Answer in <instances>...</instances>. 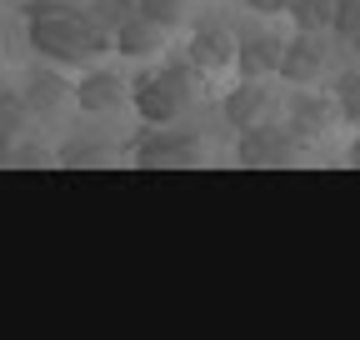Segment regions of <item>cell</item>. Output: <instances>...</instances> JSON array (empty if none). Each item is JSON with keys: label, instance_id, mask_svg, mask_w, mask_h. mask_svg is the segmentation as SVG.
I'll list each match as a JSON object with an SVG mask.
<instances>
[{"label": "cell", "instance_id": "obj_1", "mask_svg": "<svg viewBox=\"0 0 360 340\" xmlns=\"http://www.w3.org/2000/svg\"><path fill=\"white\" fill-rule=\"evenodd\" d=\"M25 40L51 65H90L105 51H115V30L96 11L75 6V0H30L25 6Z\"/></svg>", "mask_w": 360, "mask_h": 340}, {"label": "cell", "instance_id": "obj_2", "mask_svg": "<svg viewBox=\"0 0 360 340\" xmlns=\"http://www.w3.org/2000/svg\"><path fill=\"white\" fill-rule=\"evenodd\" d=\"M200 96H205V70L191 60V51H180L165 65H150L130 80V105L146 125H175Z\"/></svg>", "mask_w": 360, "mask_h": 340}, {"label": "cell", "instance_id": "obj_3", "mask_svg": "<svg viewBox=\"0 0 360 340\" xmlns=\"http://www.w3.org/2000/svg\"><path fill=\"white\" fill-rule=\"evenodd\" d=\"M130 160L146 170H180L200 160V136L175 131V125H146L141 136L130 140Z\"/></svg>", "mask_w": 360, "mask_h": 340}, {"label": "cell", "instance_id": "obj_4", "mask_svg": "<svg viewBox=\"0 0 360 340\" xmlns=\"http://www.w3.org/2000/svg\"><path fill=\"white\" fill-rule=\"evenodd\" d=\"M236 160H240V165H250V170L295 165V160H300V136H295V125H276V120H265V125H255V131H240Z\"/></svg>", "mask_w": 360, "mask_h": 340}, {"label": "cell", "instance_id": "obj_5", "mask_svg": "<svg viewBox=\"0 0 360 340\" xmlns=\"http://www.w3.org/2000/svg\"><path fill=\"white\" fill-rule=\"evenodd\" d=\"M285 46L290 40L281 30H270V25H255L240 35V55H236V70L245 80H265V75H276L281 60H285Z\"/></svg>", "mask_w": 360, "mask_h": 340}, {"label": "cell", "instance_id": "obj_6", "mask_svg": "<svg viewBox=\"0 0 360 340\" xmlns=\"http://www.w3.org/2000/svg\"><path fill=\"white\" fill-rule=\"evenodd\" d=\"M191 60L205 70V75H215V70H231L236 65V55H240V35L231 30V25H220V20H205V25H195V35H191Z\"/></svg>", "mask_w": 360, "mask_h": 340}, {"label": "cell", "instance_id": "obj_7", "mask_svg": "<svg viewBox=\"0 0 360 340\" xmlns=\"http://www.w3.org/2000/svg\"><path fill=\"white\" fill-rule=\"evenodd\" d=\"M270 110H276V96L265 91V80H245V75H240L236 91H225V100H220V115L231 120L236 131H255V125H265Z\"/></svg>", "mask_w": 360, "mask_h": 340}, {"label": "cell", "instance_id": "obj_8", "mask_svg": "<svg viewBox=\"0 0 360 340\" xmlns=\"http://www.w3.org/2000/svg\"><path fill=\"white\" fill-rule=\"evenodd\" d=\"M326 60H330V51H326V40L315 35V30H295V40L285 46V60H281V80H290L295 91L300 85H315L321 80V70H326Z\"/></svg>", "mask_w": 360, "mask_h": 340}, {"label": "cell", "instance_id": "obj_9", "mask_svg": "<svg viewBox=\"0 0 360 340\" xmlns=\"http://www.w3.org/2000/svg\"><path fill=\"white\" fill-rule=\"evenodd\" d=\"M75 105L85 115H105V110H120L130 105V80L120 70H90L75 80Z\"/></svg>", "mask_w": 360, "mask_h": 340}, {"label": "cell", "instance_id": "obj_10", "mask_svg": "<svg viewBox=\"0 0 360 340\" xmlns=\"http://www.w3.org/2000/svg\"><path fill=\"white\" fill-rule=\"evenodd\" d=\"M335 120H340V96H321V91H310V85H300V91H295V100H290V125H295L300 140L335 131Z\"/></svg>", "mask_w": 360, "mask_h": 340}, {"label": "cell", "instance_id": "obj_11", "mask_svg": "<svg viewBox=\"0 0 360 340\" xmlns=\"http://www.w3.org/2000/svg\"><path fill=\"white\" fill-rule=\"evenodd\" d=\"M115 51L125 60H150L165 51V25H155L150 15H130L125 25H115Z\"/></svg>", "mask_w": 360, "mask_h": 340}, {"label": "cell", "instance_id": "obj_12", "mask_svg": "<svg viewBox=\"0 0 360 340\" xmlns=\"http://www.w3.org/2000/svg\"><path fill=\"white\" fill-rule=\"evenodd\" d=\"M20 96L30 100L35 115H56V110L65 105V96H75V91L60 80V70H30V75L20 80Z\"/></svg>", "mask_w": 360, "mask_h": 340}, {"label": "cell", "instance_id": "obj_13", "mask_svg": "<svg viewBox=\"0 0 360 340\" xmlns=\"http://www.w3.org/2000/svg\"><path fill=\"white\" fill-rule=\"evenodd\" d=\"M335 11H340V0H295V6H290V20H295L300 30L326 35V30H335Z\"/></svg>", "mask_w": 360, "mask_h": 340}, {"label": "cell", "instance_id": "obj_14", "mask_svg": "<svg viewBox=\"0 0 360 340\" xmlns=\"http://www.w3.org/2000/svg\"><path fill=\"white\" fill-rule=\"evenodd\" d=\"M335 96H340V120L360 131V60H355L350 70H340V80H335Z\"/></svg>", "mask_w": 360, "mask_h": 340}, {"label": "cell", "instance_id": "obj_15", "mask_svg": "<svg viewBox=\"0 0 360 340\" xmlns=\"http://www.w3.org/2000/svg\"><path fill=\"white\" fill-rule=\"evenodd\" d=\"M30 115H35L30 100H25L20 91H6V115H0V136H6V145L20 140V131H25V120H30Z\"/></svg>", "mask_w": 360, "mask_h": 340}, {"label": "cell", "instance_id": "obj_16", "mask_svg": "<svg viewBox=\"0 0 360 340\" xmlns=\"http://www.w3.org/2000/svg\"><path fill=\"white\" fill-rule=\"evenodd\" d=\"M60 165L65 170H96V165H110V155L101 140H75L70 150H60Z\"/></svg>", "mask_w": 360, "mask_h": 340}, {"label": "cell", "instance_id": "obj_17", "mask_svg": "<svg viewBox=\"0 0 360 340\" xmlns=\"http://www.w3.org/2000/svg\"><path fill=\"white\" fill-rule=\"evenodd\" d=\"M90 11H96V15L115 30V25H125L130 15H141V0H90Z\"/></svg>", "mask_w": 360, "mask_h": 340}, {"label": "cell", "instance_id": "obj_18", "mask_svg": "<svg viewBox=\"0 0 360 340\" xmlns=\"http://www.w3.org/2000/svg\"><path fill=\"white\" fill-rule=\"evenodd\" d=\"M180 11H186V0H141V15H150L155 25H175Z\"/></svg>", "mask_w": 360, "mask_h": 340}, {"label": "cell", "instance_id": "obj_19", "mask_svg": "<svg viewBox=\"0 0 360 340\" xmlns=\"http://www.w3.org/2000/svg\"><path fill=\"white\" fill-rule=\"evenodd\" d=\"M335 35H340V40H355V35H360V0H340V11H335Z\"/></svg>", "mask_w": 360, "mask_h": 340}, {"label": "cell", "instance_id": "obj_20", "mask_svg": "<svg viewBox=\"0 0 360 340\" xmlns=\"http://www.w3.org/2000/svg\"><path fill=\"white\" fill-rule=\"evenodd\" d=\"M15 165H25V170H40V165H60V155H51V150H35V145H25V150H15Z\"/></svg>", "mask_w": 360, "mask_h": 340}, {"label": "cell", "instance_id": "obj_21", "mask_svg": "<svg viewBox=\"0 0 360 340\" xmlns=\"http://www.w3.org/2000/svg\"><path fill=\"white\" fill-rule=\"evenodd\" d=\"M290 6L295 0H245V11H255V15H290Z\"/></svg>", "mask_w": 360, "mask_h": 340}, {"label": "cell", "instance_id": "obj_22", "mask_svg": "<svg viewBox=\"0 0 360 340\" xmlns=\"http://www.w3.org/2000/svg\"><path fill=\"white\" fill-rule=\"evenodd\" d=\"M345 160H350V165L360 170V136H355V145H350V155H345Z\"/></svg>", "mask_w": 360, "mask_h": 340}, {"label": "cell", "instance_id": "obj_23", "mask_svg": "<svg viewBox=\"0 0 360 340\" xmlns=\"http://www.w3.org/2000/svg\"><path fill=\"white\" fill-rule=\"evenodd\" d=\"M345 46H350V55H355V60H360V35H355V40H345Z\"/></svg>", "mask_w": 360, "mask_h": 340}]
</instances>
